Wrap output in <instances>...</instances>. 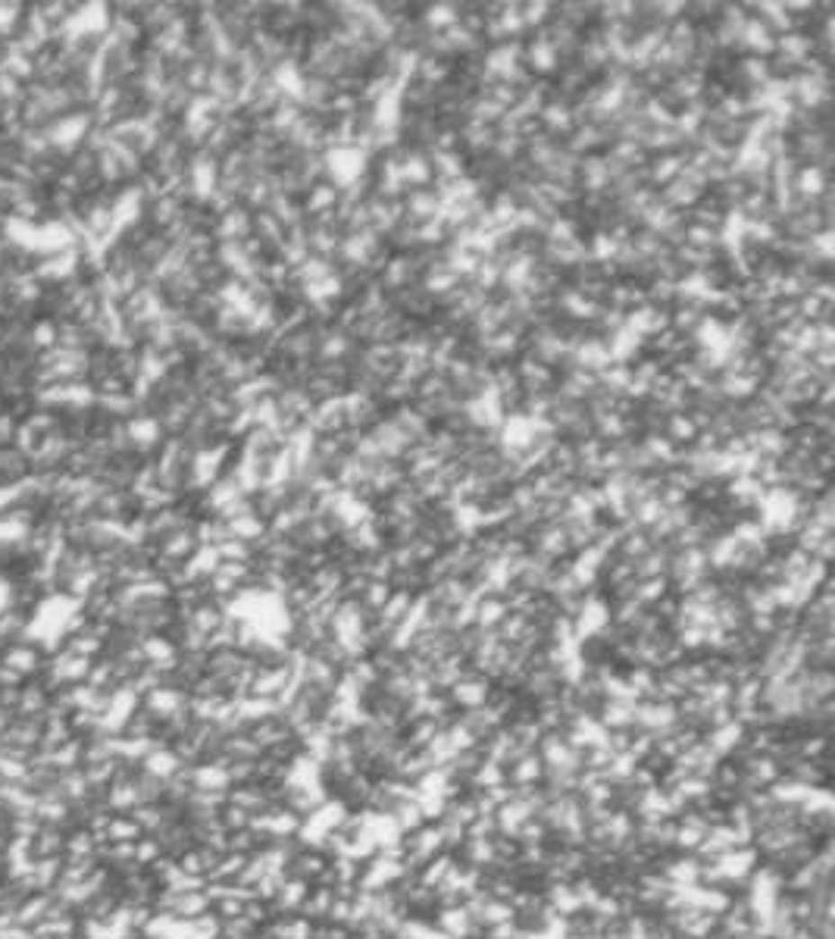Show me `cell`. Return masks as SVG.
Segmentation results:
<instances>
[{
    "label": "cell",
    "instance_id": "obj_1",
    "mask_svg": "<svg viewBox=\"0 0 835 939\" xmlns=\"http://www.w3.org/2000/svg\"><path fill=\"white\" fill-rule=\"evenodd\" d=\"M298 203L307 216H317V213H322V210H335L338 207V185L322 179V182H317V185L307 188Z\"/></svg>",
    "mask_w": 835,
    "mask_h": 939
},
{
    "label": "cell",
    "instance_id": "obj_2",
    "mask_svg": "<svg viewBox=\"0 0 835 939\" xmlns=\"http://www.w3.org/2000/svg\"><path fill=\"white\" fill-rule=\"evenodd\" d=\"M251 235L266 248H279L285 241V226L269 210H257V213H251Z\"/></svg>",
    "mask_w": 835,
    "mask_h": 939
},
{
    "label": "cell",
    "instance_id": "obj_3",
    "mask_svg": "<svg viewBox=\"0 0 835 939\" xmlns=\"http://www.w3.org/2000/svg\"><path fill=\"white\" fill-rule=\"evenodd\" d=\"M453 67H457V60L423 57V60H419V67H417V76H413V78H419V82H426V85H432V88H435V85L448 82V78L453 76Z\"/></svg>",
    "mask_w": 835,
    "mask_h": 939
},
{
    "label": "cell",
    "instance_id": "obj_4",
    "mask_svg": "<svg viewBox=\"0 0 835 939\" xmlns=\"http://www.w3.org/2000/svg\"><path fill=\"white\" fill-rule=\"evenodd\" d=\"M301 389H304V395L310 398L313 407L322 404V402H332V398H338V395H345V392H347L345 385L332 383V379H322V376H317V373H313V376L307 379Z\"/></svg>",
    "mask_w": 835,
    "mask_h": 939
},
{
    "label": "cell",
    "instance_id": "obj_5",
    "mask_svg": "<svg viewBox=\"0 0 835 939\" xmlns=\"http://www.w3.org/2000/svg\"><path fill=\"white\" fill-rule=\"evenodd\" d=\"M413 389H417V398H426V402H432V398H442V395H448V392H453V385H451V379L444 376V373L429 370L423 379H419L417 385H413Z\"/></svg>",
    "mask_w": 835,
    "mask_h": 939
},
{
    "label": "cell",
    "instance_id": "obj_6",
    "mask_svg": "<svg viewBox=\"0 0 835 939\" xmlns=\"http://www.w3.org/2000/svg\"><path fill=\"white\" fill-rule=\"evenodd\" d=\"M682 245H692V248H716V245H723V235L714 232V229L698 226V222H688L686 232H682Z\"/></svg>",
    "mask_w": 835,
    "mask_h": 939
},
{
    "label": "cell",
    "instance_id": "obj_7",
    "mask_svg": "<svg viewBox=\"0 0 835 939\" xmlns=\"http://www.w3.org/2000/svg\"><path fill=\"white\" fill-rule=\"evenodd\" d=\"M813 332H817V348H830V351H835V326L832 323H813Z\"/></svg>",
    "mask_w": 835,
    "mask_h": 939
}]
</instances>
